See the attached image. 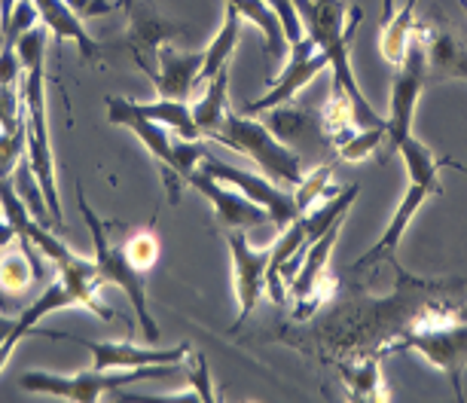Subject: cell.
<instances>
[{"label":"cell","instance_id":"6da1fadb","mask_svg":"<svg viewBox=\"0 0 467 403\" xmlns=\"http://www.w3.org/2000/svg\"><path fill=\"white\" fill-rule=\"evenodd\" d=\"M49 28L37 22L19 37V58L25 67L22 77V98H25V135H28V165L40 183V192L49 205L56 232L65 230L61 217V196L56 187V156L49 141V119H47V46Z\"/></svg>","mask_w":467,"mask_h":403},{"label":"cell","instance_id":"7a4b0ae2","mask_svg":"<svg viewBox=\"0 0 467 403\" xmlns=\"http://www.w3.org/2000/svg\"><path fill=\"white\" fill-rule=\"evenodd\" d=\"M299 16H303L306 34L318 43V49L327 56V65L333 67V89H342L355 104V117L360 129L385 126V119L373 110V104L364 98L360 86L351 74L348 52L351 40L364 22V10L360 6H346V0H294Z\"/></svg>","mask_w":467,"mask_h":403},{"label":"cell","instance_id":"3957f363","mask_svg":"<svg viewBox=\"0 0 467 403\" xmlns=\"http://www.w3.org/2000/svg\"><path fill=\"white\" fill-rule=\"evenodd\" d=\"M208 141H217L229 147V150L248 156L254 165H260V171L266 174L269 181H275L278 187H285V190H296L306 174V162L299 160V153L290 150L287 144H281L269 131L266 122L251 119L248 113L229 110L223 126H220Z\"/></svg>","mask_w":467,"mask_h":403},{"label":"cell","instance_id":"277c9868","mask_svg":"<svg viewBox=\"0 0 467 403\" xmlns=\"http://www.w3.org/2000/svg\"><path fill=\"white\" fill-rule=\"evenodd\" d=\"M77 202H80V214L86 221V230H89V235H92V248H95L92 260L101 273V282L119 287V291L126 294V300L131 305V312H135L138 327H140V333H144V339L150 346L160 343L162 330H160V324H156L153 315H150V305H147V273H140L135 263L126 257L122 244L110 242L108 223H104L101 217L86 205L83 187H80V192H77Z\"/></svg>","mask_w":467,"mask_h":403},{"label":"cell","instance_id":"5b68a950","mask_svg":"<svg viewBox=\"0 0 467 403\" xmlns=\"http://www.w3.org/2000/svg\"><path fill=\"white\" fill-rule=\"evenodd\" d=\"M181 364L169 367H140V370H80L74 376L61 373H47V370H31L25 373L19 385L28 394H47V398H61V400H77V403H92L113 394L119 398V388L150 379H165L178 370Z\"/></svg>","mask_w":467,"mask_h":403},{"label":"cell","instance_id":"8992f818","mask_svg":"<svg viewBox=\"0 0 467 403\" xmlns=\"http://www.w3.org/2000/svg\"><path fill=\"white\" fill-rule=\"evenodd\" d=\"M419 352L428 364H434L437 370L446 373V379L452 382L455 398L462 400V379L467 370V324L455 318H419L412 327L403 333L394 346H388L385 352Z\"/></svg>","mask_w":467,"mask_h":403},{"label":"cell","instance_id":"52a82bcc","mask_svg":"<svg viewBox=\"0 0 467 403\" xmlns=\"http://www.w3.org/2000/svg\"><path fill=\"white\" fill-rule=\"evenodd\" d=\"M425 86H428V46H425V31H421V25H416L407 58L398 65V77H394V86H391V110H388V119H385L388 156L398 153L412 138L416 104Z\"/></svg>","mask_w":467,"mask_h":403},{"label":"cell","instance_id":"ba28073f","mask_svg":"<svg viewBox=\"0 0 467 403\" xmlns=\"http://www.w3.org/2000/svg\"><path fill=\"white\" fill-rule=\"evenodd\" d=\"M108 119L113 122V126L129 129L131 135H135L138 141L147 147V153L160 162L165 196H169L171 205H181V183H183V178L174 171V138L169 135V129H165L162 122H156V119L144 117V113H138L135 101L122 98V95H113V98H108Z\"/></svg>","mask_w":467,"mask_h":403},{"label":"cell","instance_id":"9c48e42d","mask_svg":"<svg viewBox=\"0 0 467 403\" xmlns=\"http://www.w3.org/2000/svg\"><path fill=\"white\" fill-rule=\"evenodd\" d=\"M202 171L211 174V178L223 181L226 187H235L239 192H244L251 202H257L263 212L269 214V223L275 226L281 232L285 226H290L296 221L299 214V205L294 199V190H285L278 187L275 181H269L266 174H254V171H244V169H235V165H229L223 160H214L211 153H205V160L199 165Z\"/></svg>","mask_w":467,"mask_h":403},{"label":"cell","instance_id":"30bf717a","mask_svg":"<svg viewBox=\"0 0 467 403\" xmlns=\"http://www.w3.org/2000/svg\"><path fill=\"white\" fill-rule=\"evenodd\" d=\"M266 126L281 144H287L290 150L299 153L303 162H337V147H333L327 129H324L321 113L294 108V101L278 104V108L266 110Z\"/></svg>","mask_w":467,"mask_h":403},{"label":"cell","instance_id":"8fae6325","mask_svg":"<svg viewBox=\"0 0 467 403\" xmlns=\"http://www.w3.org/2000/svg\"><path fill=\"white\" fill-rule=\"evenodd\" d=\"M58 339H70V343L83 346L92 355L95 370H140V367H169V364H183L192 355L187 343L171 346V348H150V346H135L129 339H83L65 333Z\"/></svg>","mask_w":467,"mask_h":403},{"label":"cell","instance_id":"7c38bea8","mask_svg":"<svg viewBox=\"0 0 467 403\" xmlns=\"http://www.w3.org/2000/svg\"><path fill=\"white\" fill-rule=\"evenodd\" d=\"M324 67H330L327 56H324L318 49V43L306 34L303 40L287 49V65L278 77L269 80V92L260 95L257 101L244 104V113H266L272 108H278V104H290L296 98V92L312 83Z\"/></svg>","mask_w":467,"mask_h":403},{"label":"cell","instance_id":"4fadbf2b","mask_svg":"<svg viewBox=\"0 0 467 403\" xmlns=\"http://www.w3.org/2000/svg\"><path fill=\"white\" fill-rule=\"evenodd\" d=\"M272 242L266 248H254L244 230L226 232V248H229V257H233V273H235V296H239V318H235L233 330H239L242 324L251 318V312L257 309L263 291H266Z\"/></svg>","mask_w":467,"mask_h":403},{"label":"cell","instance_id":"5bb4252c","mask_svg":"<svg viewBox=\"0 0 467 403\" xmlns=\"http://www.w3.org/2000/svg\"><path fill=\"white\" fill-rule=\"evenodd\" d=\"M202 61H205V52H181L171 43H162L153 56L135 61V65L150 77L160 98L187 101L199 86Z\"/></svg>","mask_w":467,"mask_h":403},{"label":"cell","instance_id":"9a60e30c","mask_svg":"<svg viewBox=\"0 0 467 403\" xmlns=\"http://www.w3.org/2000/svg\"><path fill=\"white\" fill-rule=\"evenodd\" d=\"M183 183H190L192 190H199L202 196L208 199V205L214 208L217 221L226 226V230H254V226H263L269 221V214L263 212L257 202H251L244 192L229 190L223 181L211 178L202 169H196Z\"/></svg>","mask_w":467,"mask_h":403},{"label":"cell","instance_id":"2e32d148","mask_svg":"<svg viewBox=\"0 0 467 403\" xmlns=\"http://www.w3.org/2000/svg\"><path fill=\"white\" fill-rule=\"evenodd\" d=\"M443 190H437V187H431V183H421V181H410V190L403 192V199H400V205H398V212H394L391 217V223L385 226V232H382V239H379L373 248H369L364 257H360L355 266V273H364V269L369 266H376V263H382V260H394V251L400 248V239L407 235V226L412 217L419 214V208L425 205L428 196H440Z\"/></svg>","mask_w":467,"mask_h":403},{"label":"cell","instance_id":"e0dca14e","mask_svg":"<svg viewBox=\"0 0 467 403\" xmlns=\"http://www.w3.org/2000/svg\"><path fill=\"white\" fill-rule=\"evenodd\" d=\"M70 305H77V296L70 294V287L61 282V278H56L49 287H43V294L37 296V300H34L28 309H22L19 315H16L13 330L6 333V339L0 343V370L10 364L16 346H19L22 339L37 327L40 318H47V315H52V312H65V309H70Z\"/></svg>","mask_w":467,"mask_h":403},{"label":"cell","instance_id":"ac0fdd59","mask_svg":"<svg viewBox=\"0 0 467 403\" xmlns=\"http://www.w3.org/2000/svg\"><path fill=\"white\" fill-rule=\"evenodd\" d=\"M428 46V83H446V80H464L467 83V49L458 40V34L449 28H434L421 25Z\"/></svg>","mask_w":467,"mask_h":403},{"label":"cell","instance_id":"d6986e66","mask_svg":"<svg viewBox=\"0 0 467 403\" xmlns=\"http://www.w3.org/2000/svg\"><path fill=\"white\" fill-rule=\"evenodd\" d=\"M126 16H129V34L122 37V46L129 49V56L135 61L150 58L162 43H171V37L181 34V25H171L169 19L147 10V6H131Z\"/></svg>","mask_w":467,"mask_h":403},{"label":"cell","instance_id":"ffe728a7","mask_svg":"<svg viewBox=\"0 0 467 403\" xmlns=\"http://www.w3.org/2000/svg\"><path fill=\"white\" fill-rule=\"evenodd\" d=\"M34 10H37L40 22L47 25V28L56 34L61 43H77V49H80V56L86 61H95L99 58V40L89 37V31H86L83 19L77 16L65 0H31Z\"/></svg>","mask_w":467,"mask_h":403},{"label":"cell","instance_id":"44dd1931","mask_svg":"<svg viewBox=\"0 0 467 403\" xmlns=\"http://www.w3.org/2000/svg\"><path fill=\"white\" fill-rule=\"evenodd\" d=\"M40 278L37 248L28 242H19V251H0V294H25Z\"/></svg>","mask_w":467,"mask_h":403},{"label":"cell","instance_id":"7402d4cb","mask_svg":"<svg viewBox=\"0 0 467 403\" xmlns=\"http://www.w3.org/2000/svg\"><path fill=\"white\" fill-rule=\"evenodd\" d=\"M242 13L235 10L233 4H226V13H223V25H220L217 37L211 40V46L205 49V61H202V74H199V86H205L208 80L229 67V58L235 52V43H239V34H242Z\"/></svg>","mask_w":467,"mask_h":403},{"label":"cell","instance_id":"603a6c76","mask_svg":"<svg viewBox=\"0 0 467 403\" xmlns=\"http://www.w3.org/2000/svg\"><path fill=\"white\" fill-rule=\"evenodd\" d=\"M229 113V67H223L214 80L205 83V95L192 108V119L202 131V138H211L214 131L223 126Z\"/></svg>","mask_w":467,"mask_h":403},{"label":"cell","instance_id":"cb8c5ba5","mask_svg":"<svg viewBox=\"0 0 467 403\" xmlns=\"http://www.w3.org/2000/svg\"><path fill=\"white\" fill-rule=\"evenodd\" d=\"M226 4H233L242 13V19H248L251 25L260 28V34L266 37V58H285L287 52L285 28H281L278 13L272 10L266 0H226Z\"/></svg>","mask_w":467,"mask_h":403},{"label":"cell","instance_id":"d4e9b609","mask_svg":"<svg viewBox=\"0 0 467 403\" xmlns=\"http://www.w3.org/2000/svg\"><path fill=\"white\" fill-rule=\"evenodd\" d=\"M135 110L144 113V117L162 122L165 129H171L178 138H190V141H199L202 131L192 119V108H187V101H174V98H160V101H135Z\"/></svg>","mask_w":467,"mask_h":403},{"label":"cell","instance_id":"484cf974","mask_svg":"<svg viewBox=\"0 0 467 403\" xmlns=\"http://www.w3.org/2000/svg\"><path fill=\"white\" fill-rule=\"evenodd\" d=\"M342 382L348 385L351 400H385V382L376 357H360V361L339 364Z\"/></svg>","mask_w":467,"mask_h":403},{"label":"cell","instance_id":"4316f807","mask_svg":"<svg viewBox=\"0 0 467 403\" xmlns=\"http://www.w3.org/2000/svg\"><path fill=\"white\" fill-rule=\"evenodd\" d=\"M330 178H333V162H321V165H315V169H308L303 174L299 187L294 190V199H296L299 212L306 214L308 208H315V202H318V199L337 196L342 187H330Z\"/></svg>","mask_w":467,"mask_h":403},{"label":"cell","instance_id":"83f0119b","mask_svg":"<svg viewBox=\"0 0 467 403\" xmlns=\"http://www.w3.org/2000/svg\"><path fill=\"white\" fill-rule=\"evenodd\" d=\"M122 251L140 273H150L156 266V260H160V239H156L153 230H138L122 242Z\"/></svg>","mask_w":467,"mask_h":403},{"label":"cell","instance_id":"f1b7e54d","mask_svg":"<svg viewBox=\"0 0 467 403\" xmlns=\"http://www.w3.org/2000/svg\"><path fill=\"white\" fill-rule=\"evenodd\" d=\"M385 138V126H376V129H358L355 135L348 138L346 144L337 147V160H346V162H364L369 160L379 144H382Z\"/></svg>","mask_w":467,"mask_h":403},{"label":"cell","instance_id":"f546056e","mask_svg":"<svg viewBox=\"0 0 467 403\" xmlns=\"http://www.w3.org/2000/svg\"><path fill=\"white\" fill-rule=\"evenodd\" d=\"M205 153L208 150H205V144H202V138H199V141H190V138H178V141H174V171H178L181 178L187 181L190 174L202 165Z\"/></svg>","mask_w":467,"mask_h":403},{"label":"cell","instance_id":"4dcf8cb0","mask_svg":"<svg viewBox=\"0 0 467 403\" xmlns=\"http://www.w3.org/2000/svg\"><path fill=\"white\" fill-rule=\"evenodd\" d=\"M22 77H25V67L19 58V43L4 40V49H0V89H16V86H22Z\"/></svg>","mask_w":467,"mask_h":403},{"label":"cell","instance_id":"1f68e13d","mask_svg":"<svg viewBox=\"0 0 467 403\" xmlns=\"http://www.w3.org/2000/svg\"><path fill=\"white\" fill-rule=\"evenodd\" d=\"M187 382L196 388V398L202 403H211L214 400V391H211V373H208V361L205 355L196 352L192 355V361H187Z\"/></svg>","mask_w":467,"mask_h":403},{"label":"cell","instance_id":"d6a6232c","mask_svg":"<svg viewBox=\"0 0 467 403\" xmlns=\"http://www.w3.org/2000/svg\"><path fill=\"white\" fill-rule=\"evenodd\" d=\"M80 19H95V16L113 13L119 6V0H65Z\"/></svg>","mask_w":467,"mask_h":403},{"label":"cell","instance_id":"836d02e7","mask_svg":"<svg viewBox=\"0 0 467 403\" xmlns=\"http://www.w3.org/2000/svg\"><path fill=\"white\" fill-rule=\"evenodd\" d=\"M416 6H419V0H407V4H403L400 10L394 13V19H391L394 28H400V31H412V28H416V19H412V16H416Z\"/></svg>","mask_w":467,"mask_h":403},{"label":"cell","instance_id":"e575fe53","mask_svg":"<svg viewBox=\"0 0 467 403\" xmlns=\"http://www.w3.org/2000/svg\"><path fill=\"white\" fill-rule=\"evenodd\" d=\"M394 13H398V0H382V25L391 22Z\"/></svg>","mask_w":467,"mask_h":403},{"label":"cell","instance_id":"d590c367","mask_svg":"<svg viewBox=\"0 0 467 403\" xmlns=\"http://www.w3.org/2000/svg\"><path fill=\"white\" fill-rule=\"evenodd\" d=\"M452 318H455V321H464V324H467V303H464L462 309H458L455 315H452Z\"/></svg>","mask_w":467,"mask_h":403},{"label":"cell","instance_id":"8d00e7d4","mask_svg":"<svg viewBox=\"0 0 467 403\" xmlns=\"http://www.w3.org/2000/svg\"><path fill=\"white\" fill-rule=\"evenodd\" d=\"M458 4H462V10L467 13V0H458Z\"/></svg>","mask_w":467,"mask_h":403}]
</instances>
